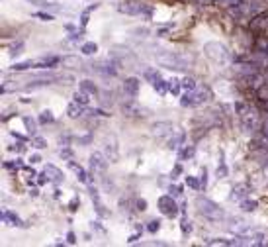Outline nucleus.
I'll return each instance as SVG.
<instances>
[{
	"mask_svg": "<svg viewBox=\"0 0 268 247\" xmlns=\"http://www.w3.org/2000/svg\"><path fill=\"white\" fill-rule=\"evenodd\" d=\"M155 61L161 67L170 69V71H186L192 65V57L178 53V51H168V49H159L155 53Z\"/></svg>",
	"mask_w": 268,
	"mask_h": 247,
	"instance_id": "obj_1",
	"label": "nucleus"
},
{
	"mask_svg": "<svg viewBox=\"0 0 268 247\" xmlns=\"http://www.w3.org/2000/svg\"><path fill=\"white\" fill-rule=\"evenodd\" d=\"M196 206L200 210V214L210 220V222H223L225 220V212L223 208H219V204H215L214 200L206 198V196H198L196 198Z\"/></svg>",
	"mask_w": 268,
	"mask_h": 247,
	"instance_id": "obj_2",
	"label": "nucleus"
},
{
	"mask_svg": "<svg viewBox=\"0 0 268 247\" xmlns=\"http://www.w3.org/2000/svg\"><path fill=\"white\" fill-rule=\"evenodd\" d=\"M204 51H206V55L215 65H219V67H229L231 65V53L227 51V47L223 43H219V41H208L204 45Z\"/></svg>",
	"mask_w": 268,
	"mask_h": 247,
	"instance_id": "obj_3",
	"label": "nucleus"
},
{
	"mask_svg": "<svg viewBox=\"0 0 268 247\" xmlns=\"http://www.w3.org/2000/svg\"><path fill=\"white\" fill-rule=\"evenodd\" d=\"M210 98H212V90L208 86H200L198 84V88L184 92V96L180 98V104L182 106H200V104L208 102Z\"/></svg>",
	"mask_w": 268,
	"mask_h": 247,
	"instance_id": "obj_4",
	"label": "nucleus"
},
{
	"mask_svg": "<svg viewBox=\"0 0 268 247\" xmlns=\"http://www.w3.org/2000/svg\"><path fill=\"white\" fill-rule=\"evenodd\" d=\"M237 112H239V120L243 124V130L245 132H255L257 126H259V114H257V110L239 102L237 104Z\"/></svg>",
	"mask_w": 268,
	"mask_h": 247,
	"instance_id": "obj_5",
	"label": "nucleus"
},
{
	"mask_svg": "<svg viewBox=\"0 0 268 247\" xmlns=\"http://www.w3.org/2000/svg\"><path fill=\"white\" fill-rule=\"evenodd\" d=\"M108 169V157L100 151L90 155V173L92 175H104Z\"/></svg>",
	"mask_w": 268,
	"mask_h": 247,
	"instance_id": "obj_6",
	"label": "nucleus"
},
{
	"mask_svg": "<svg viewBox=\"0 0 268 247\" xmlns=\"http://www.w3.org/2000/svg\"><path fill=\"white\" fill-rule=\"evenodd\" d=\"M145 79L153 84V88H155L159 94H164V92L168 90L166 81L161 77V73H157V71H153V69H147V71H145Z\"/></svg>",
	"mask_w": 268,
	"mask_h": 247,
	"instance_id": "obj_7",
	"label": "nucleus"
},
{
	"mask_svg": "<svg viewBox=\"0 0 268 247\" xmlns=\"http://www.w3.org/2000/svg\"><path fill=\"white\" fill-rule=\"evenodd\" d=\"M159 210L168 218H174L178 214V206H176L172 194H164V196L159 198Z\"/></svg>",
	"mask_w": 268,
	"mask_h": 247,
	"instance_id": "obj_8",
	"label": "nucleus"
},
{
	"mask_svg": "<svg viewBox=\"0 0 268 247\" xmlns=\"http://www.w3.org/2000/svg\"><path fill=\"white\" fill-rule=\"evenodd\" d=\"M92 71H96L104 77H116L118 75V67L114 61H96V63H92Z\"/></svg>",
	"mask_w": 268,
	"mask_h": 247,
	"instance_id": "obj_9",
	"label": "nucleus"
},
{
	"mask_svg": "<svg viewBox=\"0 0 268 247\" xmlns=\"http://www.w3.org/2000/svg\"><path fill=\"white\" fill-rule=\"evenodd\" d=\"M118 10H120V12H126V14H132V16H137V14H141V12L151 14V10L145 8V4H141V2H126V4H120Z\"/></svg>",
	"mask_w": 268,
	"mask_h": 247,
	"instance_id": "obj_10",
	"label": "nucleus"
},
{
	"mask_svg": "<svg viewBox=\"0 0 268 247\" xmlns=\"http://www.w3.org/2000/svg\"><path fill=\"white\" fill-rule=\"evenodd\" d=\"M265 236L263 234H251V236H239L235 240V246H263Z\"/></svg>",
	"mask_w": 268,
	"mask_h": 247,
	"instance_id": "obj_11",
	"label": "nucleus"
},
{
	"mask_svg": "<svg viewBox=\"0 0 268 247\" xmlns=\"http://www.w3.org/2000/svg\"><path fill=\"white\" fill-rule=\"evenodd\" d=\"M139 88H141V81L137 77H128L124 81V92L130 96V98H135L139 94Z\"/></svg>",
	"mask_w": 268,
	"mask_h": 247,
	"instance_id": "obj_12",
	"label": "nucleus"
},
{
	"mask_svg": "<svg viewBox=\"0 0 268 247\" xmlns=\"http://www.w3.org/2000/svg\"><path fill=\"white\" fill-rule=\"evenodd\" d=\"M172 132H174V126H172L170 122H157V124L153 126V134L159 136V137L168 136V134H172Z\"/></svg>",
	"mask_w": 268,
	"mask_h": 247,
	"instance_id": "obj_13",
	"label": "nucleus"
},
{
	"mask_svg": "<svg viewBox=\"0 0 268 247\" xmlns=\"http://www.w3.org/2000/svg\"><path fill=\"white\" fill-rule=\"evenodd\" d=\"M61 59L59 57H41L37 61H33V69H53Z\"/></svg>",
	"mask_w": 268,
	"mask_h": 247,
	"instance_id": "obj_14",
	"label": "nucleus"
},
{
	"mask_svg": "<svg viewBox=\"0 0 268 247\" xmlns=\"http://www.w3.org/2000/svg\"><path fill=\"white\" fill-rule=\"evenodd\" d=\"M2 222L8 224V226H18V228H24V226H26V224H24L14 212H10V210H4V212H2Z\"/></svg>",
	"mask_w": 268,
	"mask_h": 247,
	"instance_id": "obj_15",
	"label": "nucleus"
},
{
	"mask_svg": "<svg viewBox=\"0 0 268 247\" xmlns=\"http://www.w3.org/2000/svg\"><path fill=\"white\" fill-rule=\"evenodd\" d=\"M45 173H47L49 181H53V183H61V181H63V173H61L57 167H53V165H47V167H45Z\"/></svg>",
	"mask_w": 268,
	"mask_h": 247,
	"instance_id": "obj_16",
	"label": "nucleus"
},
{
	"mask_svg": "<svg viewBox=\"0 0 268 247\" xmlns=\"http://www.w3.org/2000/svg\"><path fill=\"white\" fill-rule=\"evenodd\" d=\"M251 192V189L247 187V185H239V187H235L233 189V194H231V198L233 200H243V198H247V194Z\"/></svg>",
	"mask_w": 268,
	"mask_h": 247,
	"instance_id": "obj_17",
	"label": "nucleus"
},
{
	"mask_svg": "<svg viewBox=\"0 0 268 247\" xmlns=\"http://www.w3.org/2000/svg\"><path fill=\"white\" fill-rule=\"evenodd\" d=\"M166 86H168V92H172L174 96H178L180 90H182V81H178V79H168V81H166Z\"/></svg>",
	"mask_w": 268,
	"mask_h": 247,
	"instance_id": "obj_18",
	"label": "nucleus"
},
{
	"mask_svg": "<svg viewBox=\"0 0 268 247\" xmlns=\"http://www.w3.org/2000/svg\"><path fill=\"white\" fill-rule=\"evenodd\" d=\"M73 102H79V104H82V106H88V102H90V98H88V92L86 90H77L75 94H73Z\"/></svg>",
	"mask_w": 268,
	"mask_h": 247,
	"instance_id": "obj_19",
	"label": "nucleus"
},
{
	"mask_svg": "<svg viewBox=\"0 0 268 247\" xmlns=\"http://www.w3.org/2000/svg\"><path fill=\"white\" fill-rule=\"evenodd\" d=\"M80 88H82V90H86V92H88V94H92V96H98V94H100L98 86H96L92 81H88V79L80 82Z\"/></svg>",
	"mask_w": 268,
	"mask_h": 247,
	"instance_id": "obj_20",
	"label": "nucleus"
},
{
	"mask_svg": "<svg viewBox=\"0 0 268 247\" xmlns=\"http://www.w3.org/2000/svg\"><path fill=\"white\" fill-rule=\"evenodd\" d=\"M82 110H84V106H82V104H79V102H73V104H69V108H67V114H69L71 118H79V116H82Z\"/></svg>",
	"mask_w": 268,
	"mask_h": 247,
	"instance_id": "obj_21",
	"label": "nucleus"
},
{
	"mask_svg": "<svg viewBox=\"0 0 268 247\" xmlns=\"http://www.w3.org/2000/svg\"><path fill=\"white\" fill-rule=\"evenodd\" d=\"M69 165H71V169L77 173V177H79V181L80 183H88V177H86V171L80 167V165H77L75 161H69Z\"/></svg>",
	"mask_w": 268,
	"mask_h": 247,
	"instance_id": "obj_22",
	"label": "nucleus"
},
{
	"mask_svg": "<svg viewBox=\"0 0 268 247\" xmlns=\"http://www.w3.org/2000/svg\"><path fill=\"white\" fill-rule=\"evenodd\" d=\"M257 200H249V198H245V200H241V208L245 210V212H255L257 210Z\"/></svg>",
	"mask_w": 268,
	"mask_h": 247,
	"instance_id": "obj_23",
	"label": "nucleus"
},
{
	"mask_svg": "<svg viewBox=\"0 0 268 247\" xmlns=\"http://www.w3.org/2000/svg\"><path fill=\"white\" fill-rule=\"evenodd\" d=\"M182 88L184 90H194V88H198V82L192 77H186V79H182Z\"/></svg>",
	"mask_w": 268,
	"mask_h": 247,
	"instance_id": "obj_24",
	"label": "nucleus"
},
{
	"mask_svg": "<svg viewBox=\"0 0 268 247\" xmlns=\"http://www.w3.org/2000/svg\"><path fill=\"white\" fill-rule=\"evenodd\" d=\"M55 118H53V112L51 110H43L41 114H39V124H51Z\"/></svg>",
	"mask_w": 268,
	"mask_h": 247,
	"instance_id": "obj_25",
	"label": "nucleus"
},
{
	"mask_svg": "<svg viewBox=\"0 0 268 247\" xmlns=\"http://www.w3.org/2000/svg\"><path fill=\"white\" fill-rule=\"evenodd\" d=\"M80 51H82V53H84V55H94V53H96V51H98V45H96V43H92V41H90V43H84V45H82V49H80Z\"/></svg>",
	"mask_w": 268,
	"mask_h": 247,
	"instance_id": "obj_26",
	"label": "nucleus"
},
{
	"mask_svg": "<svg viewBox=\"0 0 268 247\" xmlns=\"http://www.w3.org/2000/svg\"><path fill=\"white\" fill-rule=\"evenodd\" d=\"M24 126H26V130H27L31 136H33V134H35V130H37V124H35V120L27 118V116L24 118Z\"/></svg>",
	"mask_w": 268,
	"mask_h": 247,
	"instance_id": "obj_27",
	"label": "nucleus"
},
{
	"mask_svg": "<svg viewBox=\"0 0 268 247\" xmlns=\"http://www.w3.org/2000/svg\"><path fill=\"white\" fill-rule=\"evenodd\" d=\"M208 246H235V240H210Z\"/></svg>",
	"mask_w": 268,
	"mask_h": 247,
	"instance_id": "obj_28",
	"label": "nucleus"
},
{
	"mask_svg": "<svg viewBox=\"0 0 268 247\" xmlns=\"http://www.w3.org/2000/svg\"><path fill=\"white\" fill-rule=\"evenodd\" d=\"M124 112H128L130 116H139L141 108H137L135 104H124Z\"/></svg>",
	"mask_w": 268,
	"mask_h": 247,
	"instance_id": "obj_29",
	"label": "nucleus"
},
{
	"mask_svg": "<svg viewBox=\"0 0 268 247\" xmlns=\"http://www.w3.org/2000/svg\"><path fill=\"white\" fill-rule=\"evenodd\" d=\"M29 67H33V61L29 59V61H24V63H16L12 69L14 71H26V69H29Z\"/></svg>",
	"mask_w": 268,
	"mask_h": 247,
	"instance_id": "obj_30",
	"label": "nucleus"
},
{
	"mask_svg": "<svg viewBox=\"0 0 268 247\" xmlns=\"http://www.w3.org/2000/svg\"><path fill=\"white\" fill-rule=\"evenodd\" d=\"M4 167H6V169H10V171H14V169H22V167H24V163H22V159H16V161H12V163H10V161H6V163H4Z\"/></svg>",
	"mask_w": 268,
	"mask_h": 247,
	"instance_id": "obj_31",
	"label": "nucleus"
},
{
	"mask_svg": "<svg viewBox=\"0 0 268 247\" xmlns=\"http://www.w3.org/2000/svg\"><path fill=\"white\" fill-rule=\"evenodd\" d=\"M200 185H202V191H206V187H208V169L206 167L200 173Z\"/></svg>",
	"mask_w": 268,
	"mask_h": 247,
	"instance_id": "obj_32",
	"label": "nucleus"
},
{
	"mask_svg": "<svg viewBox=\"0 0 268 247\" xmlns=\"http://www.w3.org/2000/svg\"><path fill=\"white\" fill-rule=\"evenodd\" d=\"M186 185H188V187H192L194 191H200V189H202V185H200V181H196L194 177H186Z\"/></svg>",
	"mask_w": 268,
	"mask_h": 247,
	"instance_id": "obj_33",
	"label": "nucleus"
},
{
	"mask_svg": "<svg viewBox=\"0 0 268 247\" xmlns=\"http://www.w3.org/2000/svg\"><path fill=\"white\" fill-rule=\"evenodd\" d=\"M159 228H161V222L159 220H153V222H149V232H159Z\"/></svg>",
	"mask_w": 268,
	"mask_h": 247,
	"instance_id": "obj_34",
	"label": "nucleus"
},
{
	"mask_svg": "<svg viewBox=\"0 0 268 247\" xmlns=\"http://www.w3.org/2000/svg\"><path fill=\"white\" fill-rule=\"evenodd\" d=\"M192 155H194V147H192V145H190V147H186V149L182 151V159H190Z\"/></svg>",
	"mask_w": 268,
	"mask_h": 247,
	"instance_id": "obj_35",
	"label": "nucleus"
},
{
	"mask_svg": "<svg viewBox=\"0 0 268 247\" xmlns=\"http://www.w3.org/2000/svg\"><path fill=\"white\" fill-rule=\"evenodd\" d=\"M192 232V226H190V222L188 220H182V234L186 236V234H190Z\"/></svg>",
	"mask_w": 268,
	"mask_h": 247,
	"instance_id": "obj_36",
	"label": "nucleus"
},
{
	"mask_svg": "<svg viewBox=\"0 0 268 247\" xmlns=\"http://www.w3.org/2000/svg\"><path fill=\"white\" fill-rule=\"evenodd\" d=\"M35 16H37V18H41V20H45V22H53V20H55L51 14H41V12H39V14H35Z\"/></svg>",
	"mask_w": 268,
	"mask_h": 247,
	"instance_id": "obj_37",
	"label": "nucleus"
},
{
	"mask_svg": "<svg viewBox=\"0 0 268 247\" xmlns=\"http://www.w3.org/2000/svg\"><path fill=\"white\" fill-rule=\"evenodd\" d=\"M33 143H35V147H37V149H43V147H45V139H41V137H35V141H33Z\"/></svg>",
	"mask_w": 268,
	"mask_h": 247,
	"instance_id": "obj_38",
	"label": "nucleus"
},
{
	"mask_svg": "<svg viewBox=\"0 0 268 247\" xmlns=\"http://www.w3.org/2000/svg\"><path fill=\"white\" fill-rule=\"evenodd\" d=\"M37 177H39V179H37V183H39V185H45V183L49 181V177H47V173H43V175H37Z\"/></svg>",
	"mask_w": 268,
	"mask_h": 247,
	"instance_id": "obj_39",
	"label": "nucleus"
},
{
	"mask_svg": "<svg viewBox=\"0 0 268 247\" xmlns=\"http://www.w3.org/2000/svg\"><path fill=\"white\" fill-rule=\"evenodd\" d=\"M10 53H12V55H18V53H22V43H18V45H14Z\"/></svg>",
	"mask_w": 268,
	"mask_h": 247,
	"instance_id": "obj_40",
	"label": "nucleus"
},
{
	"mask_svg": "<svg viewBox=\"0 0 268 247\" xmlns=\"http://www.w3.org/2000/svg\"><path fill=\"white\" fill-rule=\"evenodd\" d=\"M90 114H92V116H110V114H106L104 110H90Z\"/></svg>",
	"mask_w": 268,
	"mask_h": 247,
	"instance_id": "obj_41",
	"label": "nucleus"
},
{
	"mask_svg": "<svg viewBox=\"0 0 268 247\" xmlns=\"http://www.w3.org/2000/svg\"><path fill=\"white\" fill-rule=\"evenodd\" d=\"M10 149H12V151H18V153H20V151H24V145H20V143H18V145H12Z\"/></svg>",
	"mask_w": 268,
	"mask_h": 247,
	"instance_id": "obj_42",
	"label": "nucleus"
},
{
	"mask_svg": "<svg viewBox=\"0 0 268 247\" xmlns=\"http://www.w3.org/2000/svg\"><path fill=\"white\" fill-rule=\"evenodd\" d=\"M137 206H139V210H147V202H145V200H139Z\"/></svg>",
	"mask_w": 268,
	"mask_h": 247,
	"instance_id": "obj_43",
	"label": "nucleus"
},
{
	"mask_svg": "<svg viewBox=\"0 0 268 247\" xmlns=\"http://www.w3.org/2000/svg\"><path fill=\"white\" fill-rule=\"evenodd\" d=\"M29 161L35 165V163H39V161H41V157H39V155H31V159H29Z\"/></svg>",
	"mask_w": 268,
	"mask_h": 247,
	"instance_id": "obj_44",
	"label": "nucleus"
},
{
	"mask_svg": "<svg viewBox=\"0 0 268 247\" xmlns=\"http://www.w3.org/2000/svg\"><path fill=\"white\" fill-rule=\"evenodd\" d=\"M67 240H69V244H75V242H77V240H75V234H73V232H69Z\"/></svg>",
	"mask_w": 268,
	"mask_h": 247,
	"instance_id": "obj_45",
	"label": "nucleus"
},
{
	"mask_svg": "<svg viewBox=\"0 0 268 247\" xmlns=\"http://www.w3.org/2000/svg\"><path fill=\"white\" fill-rule=\"evenodd\" d=\"M263 134H265V136L268 137V118H267V122L263 124Z\"/></svg>",
	"mask_w": 268,
	"mask_h": 247,
	"instance_id": "obj_46",
	"label": "nucleus"
}]
</instances>
